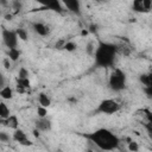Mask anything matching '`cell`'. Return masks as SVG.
<instances>
[{
    "instance_id": "cell-29",
    "label": "cell",
    "mask_w": 152,
    "mask_h": 152,
    "mask_svg": "<svg viewBox=\"0 0 152 152\" xmlns=\"http://www.w3.org/2000/svg\"><path fill=\"white\" fill-rule=\"evenodd\" d=\"M144 113H145V116L147 119V124L152 126V112L148 109H144Z\"/></svg>"
},
{
    "instance_id": "cell-19",
    "label": "cell",
    "mask_w": 152,
    "mask_h": 152,
    "mask_svg": "<svg viewBox=\"0 0 152 152\" xmlns=\"http://www.w3.org/2000/svg\"><path fill=\"white\" fill-rule=\"evenodd\" d=\"M63 49L66 50L68 52H74V51L77 50V44L75 42H72V40H68V42H65Z\"/></svg>"
},
{
    "instance_id": "cell-7",
    "label": "cell",
    "mask_w": 152,
    "mask_h": 152,
    "mask_svg": "<svg viewBox=\"0 0 152 152\" xmlns=\"http://www.w3.org/2000/svg\"><path fill=\"white\" fill-rule=\"evenodd\" d=\"M34 128L39 132H49L52 128L51 120L49 118H38L34 120Z\"/></svg>"
},
{
    "instance_id": "cell-16",
    "label": "cell",
    "mask_w": 152,
    "mask_h": 152,
    "mask_svg": "<svg viewBox=\"0 0 152 152\" xmlns=\"http://www.w3.org/2000/svg\"><path fill=\"white\" fill-rule=\"evenodd\" d=\"M20 55H21V52H20L19 49H10V50H7V56L12 62H17L19 59Z\"/></svg>"
},
{
    "instance_id": "cell-14",
    "label": "cell",
    "mask_w": 152,
    "mask_h": 152,
    "mask_svg": "<svg viewBox=\"0 0 152 152\" xmlns=\"http://www.w3.org/2000/svg\"><path fill=\"white\" fill-rule=\"evenodd\" d=\"M0 96L2 100H11L13 97V89L10 86L4 87L2 89H0Z\"/></svg>"
},
{
    "instance_id": "cell-26",
    "label": "cell",
    "mask_w": 152,
    "mask_h": 152,
    "mask_svg": "<svg viewBox=\"0 0 152 152\" xmlns=\"http://www.w3.org/2000/svg\"><path fill=\"white\" fill-rule=\"evenodd\" d=\"M0 141L4 144H8L11 141V138L6 132H0Z\"/></svg>"
},
{
    "instance_id": "cell-23",
    "label": "cell",
    "mask_w": 152,
    "mask_h": 152,
    "mask_svg": "<svg viewBox=\"0 0 152 152\" xmlns=\"http://www.w3.org/2000/svg\"><path fill=\"white\" fill-rule=\"evenodd\" d=\"M128 151L129 152H138L139 151V145H138V142H135V141H133V140H129L128 141Z\"/></svg>"
},
{
    "instance_id": "cell-35",
    "label": "cell",
    "mask_w": 152,
    "mask_h": 152,
    "mask_svg": "<svg viewBox=\"0 0 152 152\" xmlns=\"http://www.w3.org/2000/svg\"><path fill=\"white\" fill-rule=\"evenodd\" d=\"M32 133H33V135H34V137H37V138H38V137L40 135V132H39L38 129H36V128L33 129V132H32Z\"/></svg>"
},
{
    "instance_id": "cell-2",
    "label": "cell",
    "mask_w": 152,
    "mask_h": 152,
    "mask_svg": "<svg viewBox=\"0 0 152 152\" xmlns=\"http://www.w3.org/2000/svg\"><path fill=\"white\" fill-rule=\"evenodd\" d=\"M118 44L99 40L94 53V65L96 68H110L115 63L118 55Z\"/></svg>"
},
{
    "instance_id": "cell-34",
    "label": "cell",
    "mask_w": 152,
    "mask_h": 152,
    "mask_svg": "<svg viewBox=\"0 0 152 152\" xmlns=\"http://www.w3.org/2000/svg\"><path fill=\"white\" fill-rule=\"evenodd\" d=\"M147 75H148V81H150V86H148V87H150V88H152V71H151V72H148Z\"/></svg>"
},
{
    "instance_id": "cell-5",
    "label": "cell",
    "mask_w": 152,
    "mask_h": 152,
    "mask_svg": "<svg viewBox=\"0 0 152 152\" xmlns=\"http://www.w3.org/2000/svg\"><path fill=\"white\" fill-rule=\"evenodd\" d=\"M2 42L4 44L7 46V49H17L18 46V34H17V31L15 30H8V28H2Z\"/></svg>"
},
{
    "instance_id": "cell-37",
    "label": "cell",
    "mask_w": 152,
    "mask_h": 152,
    "mask_svg": "<svg viewBox=\"0 0 152 152\" xmlns=\"http://www.w3.org/2000/svg\"><path fill=\"white\" fill-rule=\"evenodd\" d=\"M88 33H89V31H88V30H83V31H82V33H81V34H82V36H87V34H88Z\"/></svg>"
},
{
    "instance_id": "cell-32",
    "label": "cell",
    "mask_w": 152,
    "mask_h": 152,
    "mask_svg": "<svg viewBox=\"0 0 152 152\" xmlns=\"http://www.w3.org/2000/svg\"><path fill=\"white\" fill-rule=\"evenodd\" d=\"M4 87H6V84H5V77H4V75H0V89H2Z\"/></svg>"
},
{
    "instance_id": "cell-6",
    "label": "cell",
    "mask_w": 152,
    "mask_h": 152,
    "mask_svg": "<svg viewBox=\"0 0 152 152\" xmlns=\"http://www.w3.org/2000/svg\"><path fill=\"white\" fill-rule=\"evenodd\" d=\"M43 10H50V11H53V12H57V13H64L65 7L63 5V2L58 1V0H50V1H46L43 4V7H40L38 11H43Z\"/></svg>"
},
{
    "instance_id": "cell-33",
    "label": "cell",
    "mask_w": 152,
    "mask_h": 152,
    "mask_svg": "<svg viewBox=\"0 0 152 152\" xmlns=\"http://www.w3.org/2000/svg\"><path fill=\"white\" fill-rule=\"evenodd\" d=\"M20 145H23V146H32V145H33V142H32L30 139H26V140H25V141H23Z\"/></svg>"
},
{
    "instance_id": "cell-20",
    "label": "cell",
    "mask_w": 152,
    "mask_h": 152,
    "mask_svg": "<svg viewBox=\"0 0 152 152\" xmlns=\"http://www.w3.org/2000/svg\"><path fill=\"white\" fill-rule=\"evenodd\" d=\"M95 50H96V46H95V43L93 42V40H90V42H88V44L86 45V52L89 55V56H91V57H94V53H95Z\"/></svg>"
},
{
    "instance_id": "cell-11",
    "label": "cell",
    "mask_w": 152,
    "mask_h": 152,
    "mask_svg": "<svg viewBox=\"0 0 152 152\" xmlns=\"http://www.w3.org/2000/svg\"><path fill=\"white\" fill-rule=\"evenodd\" d=\"M31 86V82L28 78H17V89L20 93H24L25 89H28Z\"/></svg>"
},
{
    "instance_id": "cell-4",
    "label": "cell",
    "mask_w": 152,
    "mask_h": 152,
    "mask_svg": "<svg viewBox=\"0 0 152 152\" xmlns=\"http://www.w3.org/2000/svg\"><path fill=\"white\" fill-rule=\"evenodd\" d=\"M121 108V104L113 100V99H104L102 100L97 107L90 113L91 115H96V114H106V115H112V114H115L120 110Z\"/></svg>"
},
{
    "instance_id": "cell-36",
    "label": "cell",
    "mask_w": 152,
    "mask_h": 152,
    "mask_svg": "<svg viewBox=\"0 0 152 152\" xmlns=\"http://www.w3.org/2000/svg\"><path fill=\"white\" fill-rule=\"evenodd\" d=\"M91 146H93V145H91ZM95 148H96V147H94V148H93V147H88V148L84 150V152H95Z\"/></svg>"
},
{
    "instance_id": "cell-9",
    "label": "cell",
    "mask_w": 152,
    "mask_h": 152,
    "mask_svg": "<svg viewBox=\"0 0 152 152\" xmlns=\"http://www.w3.org/2000/svg\"><path fill=\"white\" fill-rule=\"evenodd\" d=\"M31 27L38 36H42V37H46L50 33V27L42 21H33L31 24Z\"/></svg>"
},
{
    "instance_id": "cell-1",
    "label": "cell",
    "mask_w": 152,
    "mask_h": 152,
    "mask_svg": "<svg viewBox=\"0 0 152 152\" xmlns=\"http://www.w3.org/2000/svg\"><path fill=\"white\" fill-rule=\"evenodd\" d=\"M80 135L87 139L88 142L93 144L101 152L114 151L120 145L119 137L107 128H99L89 133H80Z\"/></svg>"
},
{
    "instance_id": "cell-22",
    "label": "cell",
    "mask_w": 152,
    "mask_h": 152,
    "mask_svg": "<svg viewBox=\"0 0 152 152\" xmlns=\"http://www.w3.org/2000/svg\"><path fill=\"white\" fill-rule=\"evenodd\" d=\"M37 115H38V118H48V108L39 106L37 108Z\"/></svg>"
},
{
    "instance_id": "cell-10",
    "label": "cell",
    "mask_w": 152,
    "mask_h": 152,
    "mask_svg": "<svg viewBox=\"0 0 152 152\" xmlns=\"http://www.w3.org/2000/svg\"><path fill=\"white\" fill-rule=\"evenodd\" d=\"M2 122L5 124V126H7L14 131L19 128V119L15 114H11L6 120H2Z\"/></svg>"
},
{
    "instance_id": "cell-18",
    "label": "cell",
    "mask_w": 152,
    "mask_h": 152,
    "mask_svg": "<svg viewBox=\"0 0 152 152\" xmlns=\"http://www.w3.org/2000/svg\"><path fill=\"white\" fill-rule=\"evenodd\" d=\"M15 31H17L18 38H19L20 40H24V42H26V40L28 39V33H27V31H26L25 28H23V27H18Z\"/></svg>"
},
{
    "instance_id": "cell-38",
    "label": "cell",
    "mask_w": 152,
    "mask_h": 152,
    "mask_svg": "<svg viewBox=\"0 0 152 152\" xmlns=\"http://www.w3.org/2000/svg\"><path fill=\"white\" fill-rule=\"evenodd\" d=\"M7 20H11V18H12V14H6V17H5Z\"/></svg>"
},
{
    "instance_id": "cell-8",
    "label": "cell",
    "mask_w": 152,
    "mask_h": 152,
    "mask_svg": "<svg viewBox=\"0 0 152 152\" xmlns=\"http://www.w3.org/2000/svg\"><path fill=\"white\" fill-rule=\"evenodd\" d=\"M63 5L65 7L66 11L76 14V15H81L82 11H81V2L78 0H65L63 1Z\"/></svg>"
},
{
    "instance_id": "cell-28",
    "label": "cell",
    "mask_w": 152,
    "mask_h": 152,
    "mask_svg": "<svg viewBox=\"0 0 152 152\" xmlns=\"http://www.w3.org/2000/svg\"><path fill=\"white\" fill-rule=\"evenodd\" d=\"M142 5H144L145 10L147 11V13L152 10V0H142Z\"/></svg>"
},
{
    "instance_id": "cell-3",
    "label": "cell",
    "mask_w": 152,
    "mask_h": 152,
    "mask_svg": "<svg viewBox=\"0 0 152 152\" xmlns=\"http://www.w3.org/2000/svg\"><path fill=\"white\" fill-rule=\"evenodd\" d=\"M127 86V77L126 74L119 69V68H114L109 75L108 78V87L114 93H120L122 90L126 89Z\"/></svg>"
},
{
    "instance_id": "cell-25",
    "label": "cell",
    "mask_w": 152,
    "mask_h": 152,
    "mask_svg": "<svg viewBox=\"0 0 152 152\" xmlns=\"http://www.w3.org/2000/svg\"><path fill=\"white\" fill-rule=\"evenodd\" d=\"M18 78H28V71L24 66H21L19 69V71H18Z\"/></svg>"
},
{
    "instance_id": "cell-31",
    "label": "cell",
    "mask_w": 152,
    "mask_h": 152,
    "mask_svg": "<svg viewBox=\"0 0 152 152\" xmlns=\"http://www.w3.org/2000/svg\"><path fill=\"white\" fill-rule=\"evenodd\" d=\"M10 58L8 57H6V58H4V61H2V63H4V66L6 68V69H10V66H11V63H10Z\"/></svg>"
},
{
    "instance_id": "cell-15",
    "label": "cell",
    "mask_w": 152,
    "mask_h": 152,
    "mask_svg": "<svg viewBox=\"0 0 152 152\" xmlns=\"http://www.w3.org/2000/svg\"><path fill=\"white\" fill-rule=\"evenodd\" d=\"M132 10L133 12H137V13H147V11L142 5V0H134L132 4Z\"/></svg>"
},
{
    "instance_id": "cell-13",
    "label": "cell",
    "mask_w": 152,
    "mask_h": 152,
    "mask_svg": "<svg viewBox=\"0 0 152 152\" xmlns=\"http://www.w3.org/2000/svg\"><path fill=\"white\" fill-rule=\"evenodd\" d=\"M38 102H39V106H43V107H45V108H48V107H50V104H51V99L49 97V95L48 94H45V93H39L38 94Z\"/></svg>"
},
{
    "instance_id": "cell-30",
    "label": "cell",
    "mask_w": 152,
    "mask_h": 152,
    "mask_svg": "<svg viewBox=\"0 0 152 152\" xmlns=\"http://www.w3.org/2000/svg\"><path fill=\"white\" fill-rule=\"evenodd\" d=\"M142 91L145 93V95H146L147 99L152 100V88H150V87H144V88H142Z\"/></svg>"
},
{
    "instance_id": "cell-17",
    "label": "cell",
    "mask_w": 152,
    "mask_h": 152,
    "mask_svg": "<svg viewBox=\"0 0 152 152\" xmlns=\"http://www.w3.org/2000/svg\"><path fill=\"white\" fill-rule=\"evenodd\" d=\"M10 108L6 106V103L4 101L0 102V118L1 120H6L8 116H10Z\"/></svg>"
},
{
    "instance_id": "cell-21",
    "label": "cell",
    "mask_w": 152,
    "mask_h": 152,
    "mask_svg": "<svg viewBox=\"0 0 152 152\" xmlns=\"http://www.w3.org/2000/svg\"><path fill=\"white\" fill-rule=\"evenodd\" d=\"M139 81L144 87H148L150 86V81H148V75L147 74H140L139 75Z\"/></svg>"
},
{
    "instance_id": "cell-24",
    "label": "cell",
    "mask_w": 152,
    "mask_h": 152,
    "mask_svg": "<svg viewBox=\"0 0 152 152\" xmlns=\"http://www.w3.org/2000/svg\"><path fill=\"white\" fill-rule=\"evenodd\" d=\"M11 6H12V8H13L15 12H19V11L23 8V2H21V1H18V0H14V1L11 2Z\"/></svg>"
},
{
    "instance_id": "cell-27",
    "label": "cell",
    "mask_w": 152,
    "mask_h": 152,
    "mask_svg": "<svg viewBox=\"0 0 152 152\" xmlns=\"http://www.w3.org/2000/svg\"><path fill=\"white\" fill-rule=\"evenodd\" d=\"M88 31H89V33H93V34H95V33H97V31H99V25L97 24H90L89 26H88Z\"/></svg>"
},
{
    "instance_id": "cell-12",
    "label": "cell",
    "mask_w": 152,
    "mask_h": 152,
    "mask_svg": "<svg viewBox=\"0 0 152 152\" xmlns=\"http://www.w3.org/2000/svg\"><path fill=\"white\" fill-rule=\"evenodd\" d=\"M12 139H13L14 141H17V142L21 144L23 141H25V140H26V139H28V138H27L26 133H25L23 129L18 128V129H15V131L13 132V137H12Z\"/></svg>"
}]
</instances>
